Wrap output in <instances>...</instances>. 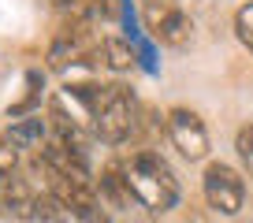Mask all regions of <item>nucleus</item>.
<instances>
[{"label":"nucleus","instance_id":"f257e3e1","mask_svg":"<svg viewBox=\"0 0 253 223\" xmlns=\"http://www.w3.org/2000/svg\"><path fill=\"white\" fill-rule=\"evenodd\" d=\"M67 93L86 108L89 123H93V134L108 145H119L126 138H134L138 130V101L134 93L119 82L108 86H93V82H82V86H67Z\"/></svg>","mask_w":253,"mask_h":223},{"label":"nucleus","instance_id":"f03ea898","mask_svg":"<svg viewBox=\"0 0 253 223\" xmlns=\"http://www.w3.org/2000/svg\"><path fill=\"white\" fill-rule=\"evenodd\" d=\"M126 186L134 193V201L149 212H171L179 205V179L168 167V160L153 149H130V156L123 160Z\"/></svg>","mask_w":253,"mask_h":223},{"label":"nucleus","instance_id":"7ed1b4c3","mask_svg":"<svg viewBox=\"0 0 253 223\" xmlns=\"http://www.w3.org/2000/svg\"><path fill=\"white\" fill-rule=\"evenodd\" d=\"M201 190H205V201L212 212L220 216H238L242 212V201H246V183L231 164L223 160H212L205 167V179H201Z\"/></svg>","mask_w":253,"mask_h":223},{"label":"nucleus","instance_id":"20e7f679","mask_svg":"<svg viewBox=\"0 0 253 223\" xmlns=\"http://www.w3.org/2000/svg\"><path fill=\"white\" fill-rule=\"evenodd\" d=\"M168 138L186 160H205L209 156V127L194 108L175 104L168 112Z\"/></svg>","mask_w":253,"mask_h":223},{"label":"nucleus","instance_id":"39448f33","mask_svg":"<svg viewBox=\"0 0 253 223\" xmlns=\"http://www.w3.org/2000/svg\"><path fill=\"white\" fill-rule=\"evenodd\" d=\"M149 30L160 45H171V48H186L190 37H194V23H190L186 11L179 8H168V4H157L149 8Z\"/></svg>","mask_w":253,"mask_h":223},{"label":"nucleus","instance_id":"423d86ee","mask_svg":"<svg viewBox=\"0 0 253 223\" xmlns=\"http://www.w3.org/2000/svg\"><path fill=\"white\" fill-rule=\"evenodd\" d=\"M34 201H38V193H30V186H26L23 179H15V175L0 179V208H4L8 216L30 220V212H34Z\"/></svg>","mask_w":253,"mask_h":223},{"label":"nucleus","instance_id":"0eeeda50","mask_svg":"<svg viewBox=\"0 0 253 223\" xmlns=\"http://www.w3.org/2000/svg\"><path fill=\"white\" fill-rule=\"evenodd\" d=\"M101 197H108L116 208H130L134 193L126 186V175H123V164H108L101 171Z\"/></svg>","mask_w":253,"mask_h":223},{"label":"nucleus","instance_id":"6e6552de","mask_svg":"<svg viewBox=\"0 0 253 223\" xmlns=\"http://www.w3.org/2000/svg\"><path fill=\"white\" fill-rule=\"evenodd\" d=\"M11 142L19 145V149H45V119L41 115H26V119L11 123Z\"/></svg>","mask_w":253,"mask_h":223},{"label":"nucleus","instance_id":"1a4fd4ad","mask_svg":"<svg viewBox=\"0 0 253 223\" xmlns=\"http://www.w3.org/2000/svg\"><path fill=\"white\" fill-rule=\"evenodd\" d=\"M104 60H108V67H116V71H130V67L138 64L134 45L126 37H104Z\"/></svg>","mask_w":253,"mask_h":223},{"label":"nucleus","instance_id":"9d476101","mask_svg":"<svg viewBox=\"0 0 253 223\" xmlns=\"http://www.w3.org/2000/svg\"><path fill=\"white\" fill-rule=\"evenodd\" d=\"M30 223H67V208H63L52 193H38L34 212H30Z\"/></svg>","mask_w":253,"mask_h":223},{"label":"nucleus","instance_id":"9b49d317","mask_svg":"<svg viewBox=\"0 0 253 223\" xmlns=\"http://www.w3.org/2000/svg\"><path fill=\"white\" fill-rule=\"evenodd\" d=\"M235 37L242 41V48L253 52V0L235 11Z\"/></svg>","mask_w":253,"mask_h":223},{"label":"nucleus","instance_id":"f8f14e48","mask_svg":"<svg viewBox=\"0 0 253 223\" xmlns=\"http://www.w3.org/2000/svg\"><path fill=\"white\" fill-rule=\"evenodd\" d=\"M235 149H238V160H242L246 175L253 179V123L238 127V134H235Z\"/></svg>","mask_w":253,"mask_h":223},{"label":"nucleus","instance_id":"ddd939ff","mask_svg":"<svg viewBox=\"0 0 253 223\" xmlns=\"http://www.w3.org/2000/svg\"><path fill=\"white\" fill-rule=\"evenodd\" d=\"M41 82H45V74H41V71H30V74H26V97H23L19 104H11L8 115H23V112L34 108V101H38V93H41Z\"/></svg>","mask_w":253,"mask_h":223},{"label":"nucleus","instance_id":"4468645a","mask_svg":"<svg viewBox=\"0 0 253 223\" xmlns=\"http://www.w3.org/2000/svg\"><path fill=\"white\" fill-rule=\"evenodd\" d=\"M130 45H134L138 64H142L149 74H157V71H160V64H157V48H153V41L145 37V34H138V37H130Z\"/></svg>","mask_w":253,"mask_h":223},{"label":"nucleus","instance_id":"2eb2a0df","mask_svg":"<svg viewBox=\"0 0 253 223\" xmlns=\"http://www.w3.org/2000/svg\"><path fill=\"white\" fill-rule=\"evenodd\" d=\"M19 164V145L11 142L8 134H0V179H8Z\"/></svg>","mask_w":253,"mask_h":223},{"label":"nucleus","instance_id":"dca6fc26","mask_svg":"<svg viewBox=\"0 0 253 223\" xmlns=\"http://www.w3.org/2000/svg\"><path fill=\"white\" fill-rule=\"evenodd\" d=\"M45 8H52V11H67V0H41Z\"/></svg>","mask_w":253,"mask_h":223},{"label":"nucleus","instance_id":"f3484780","mask_svg":"<svg viewBox=\"0 0 253 223\" xmlns=\"http://www.w3.org/2000/svg\"><path fill=\"white\" fill-rule=\"evenodd\" d=\"M145 4H149V8H157V4H164V0H145Z\"/></svg>","mask_w":253,"mask_h":223}]
</instances>
